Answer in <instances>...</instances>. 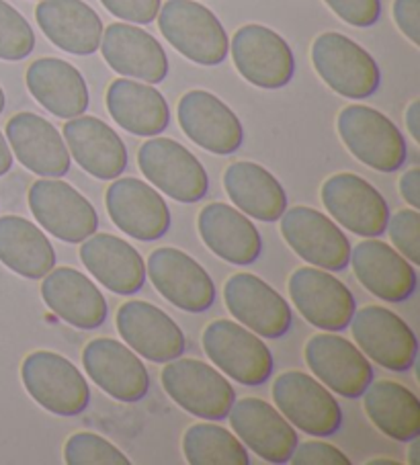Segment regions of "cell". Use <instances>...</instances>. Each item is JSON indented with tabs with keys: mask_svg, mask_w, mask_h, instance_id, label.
<instances>
[{
	"mask_svg": "<svg viewBox=\"0 0 420 465\" xmlns=\"http://www.w3.org/2000/svg\"><path fill=\"white\" fill-rule=\"evenodd\" d=\"M207 359L230 380L256 388L269 381L275 369L273 352L261 336L234 320H214L201 334Z\"/></svg>",
	"mask_w": 420,
	"mask_h": 465,
	"instance_id": "obj_1",
	"label": "cell"
},
{
	"mask_svg": "<svg viewBox=\"0 0 420 465\" xmlns=\"http://www.w3.org/2000/svg\"><path fill=\"white\" fill-rule=\"evenodd\" d=\"M336 130L346 150L377 173H395L406 163L404 134L382 111L367 105L345 107L336 119Z\"/></svg>",
	"mask_w": 420,
	"mask_h": 465,
	"instance_id": "obj_2",
	"label": "cell"
},
{
	"mask_svg": "<svg viewBox=\"0 0 420 465\" xmlns=\"http://www.w3.org/2000/svg\"><path fill=\"white\" fill-rule=\"evenodd\" d=\"M158 27L176 52L199 66H217L230 54L220 19L195 0H168L158 13Z\"/></svg>",
	"mask_w": 420,
	"mask_h": 465,
	"instance_id": "obj_3",
	"label": "cell"
},
{
	"mask_svg": "<svg viewBox=\"0 0 420 465\" xmlns=\"http://www.w3.org/2000/svg\"><path fill=\"white\" fill-rule=\"evenodd\" d=\"M312 64L322 83L345 99L371 97L382 80L374 55L336 31H326L314 39Z\"/></svg>",
	"mask_w": 420,
	"mask_h": 465,
	"instance_id": "obj_4",
	"label": "cell"
},
{
	"mask_svg": "<svg viewBox=\"0 0 420 465\" xmlns=\"http://www.w3.org/2000/svg\"><path fill=\"white\" fill-rule=\"evenodd\" d=\"M160 383L176 406L204 420H224L236 402L232 383L199 359L168 361L160 373Z\"/></svg>",
	"mask_w": 420,
	"mask_h": 465,
	"instance_id": "obj_5",
	"label": "cell"
},
{
	"mask_svg": "<svg viewBox=\"0 0 420 465\" xmlns=\"http://www.w3.org/2000/svg\"><path fill=\"white\" fill-rule=\"evenodd\" d=\"M27 394L47 412L78 416L91 404V388L78 367L52 351H35L21 365Z\"/></svg>",
	"mask_w": 420,
	"mask_h": 465,
	"instance_id": "obj_6",
	"label": "cell"
},
{
	"mask_svg": "<svg viewBox=\"0 0 420 465\" xmlns=\"http://www.w3.org/2000/svg\"><path fill=\"white\" fill-rule=\"evenodd\" d=\"M273 402L289 424L312 437H333L343 427L338 400L325 383L304 371H284L273 381Z\"/></svg>",
	"mask_w": 420,
	"mask_h": 465,
	"instance_id": "obj_7",
	"label": "cell"
},
{
	"mask_svg": "<svg viewBox=\"0 0 420 465\" xmlns=\"http://www.w3.org/2000/svg\"><path fill=\"white\" fill-rule=\"evenodd\" d=\"M137 166L155 189L179 203H197L207 195L209 176L195 154L171 138L144 142L137 150Z\"/></svg>",
	"mask_w": 420,
	"mask_h": 465,
	"instance_id": "obj_8",
	"label": "cell"
},
{
	"mask_svg": "<svg viewBox=\"0 0 420 465\" xmlns=\"http://www.w3.org/2000/svg\"><path fill=\"white\" fill-rule=\"evenodd\" d=\"M351 332L359 351L379 367L406 373L416 363L418 341L404 320L384 306L355 310Z\"/></svg>",
	"mask_w": 420,
	"mask_h": 465,
	"instance_id": "obj_9",
	"label": "cell"
},
{
	"mask_svg": "<svg viewBox=\"0 0 420 465\" xmlns=\"http://www.w3.org/2000/svg\"><path fill=\"white\" fill-rule=\"evenodd\" d=\"M320 199L330 218L353 234L363 238L385 234L390 205L363 176L353 173L328 176L320 189Z\"/></svg>",
	"mask_w": 420,
	"mask_h": 465,
	"instance_id": "obj_10",
	"label": "cell"
},
{
	"mask_svg": "<svg viewBox=\"0 0 420 465\" xmlns=\"http://www.w3.org/2000/svg\"><path fill=\"white\" fill-rule=\"evenodd\" d=\"M29 210L39 226L62 242L80 244L99 228L88 199L62 179H39L29 189Z\"/></svg>",
	"mask_w": 420,
	"mask_h": 465,
	"instance_id": "obj_11",
	"label": "cell"
},
{
	"mask_svg": "<svg viewBox=\"0 0 420 465\" xmlns=\"http://www.w3.org/2000/svg\"><path fill=\"white\" fill-rule=\"evenodd\" d=\"M279 220L281 236L312 267L330 272L349 267L353 246L338 223L328 215L314 207L297 205L285 210Z\"/></svg>",
	"mask_w": 420,
	"mask_h": 465,
	"instance_id": "obj_12",
	"label": "cell"
},
{
	"mask_svg": "<svg viewBox=\"0 0 420 465\" xmlns=\"http://www.w3.org/2000/svg\"><path fill=\"white\" fill-rule=\"evenodd\" d=\"M234 66L246 83L266 91L284 88L292 83L295 58L289 44L265 25L240 27L230 44Z\"/></svg>",
	"mask_w": 420,
	"mask_h": 465,
	"instance_id": "obj_13",
	"label": "cell"
},
{
	"mask_svg": "<svg viewBox=\"0 0 420 465\" xmlns=\"http://www.w3.org/2000/svg\"><path fill=\"white\" fill-rule=\"evenodd\" d=\"M287 287L294 308L300 312L305 322L325 332L345 331L357 310L353 292L325 269H295Z\"/></svg>",
	"mask_w": 420,
	"mask_h": 465,
	"instance_id": "obj_14",
	"label": "cell"
},
{
	"mask_svg": "<svg viewBox=\"0 0 420 465\" xmlns=\"http://www.w3.org/2000/svg\"><path fill=\"white\" fill-rule=\"evenodd\" d=\"M146 277L175 308L201 314L214 306L215 285L209 272L187 252L163 246L148 256Z\"/></svg>",
	"mask_w": 420,
	"mask_h": 465,
	"instance_id": "obj_15",
	"label": "cell"
},
{
	"mask_svg": "<svg viewBox=\"0 0 420 465\" xmlns=\"http://www.w3.org/2000/svg\"><path fill=\"white\" fill-rule=\"evenodd\" d=\"M224 302L236 322L263 339H281L294 324L287 300L253 272H236L224 285Z\"/></svg>",
	"mask_w": 420,
	"mask_h": 465,
	"instance_id": "obj_16",
	"label": "cell"
},
{
	"mask_svg": "<svg viewBox=\"0 0 420 465\" xmlns=\"http://www.w3.org/2000/svg\"><path fill=\"white\" fill-rule=\"evenodd\" d=\"M305 365L320 383L346 400L361 398L374 381V367L357 344L335 332L312 336L304 349Z\"/></svg>",
	"mask_w": 420,
	"mask_h": 465,
	"instance_id": "obj_17",
	"label": "cell"
},
{
	"mask_svg": "<svg viewBox=\"0 0 420 465\" xmlns=\"http://www.w3.org/2000/svg\"><path fill=\"white\" fill-rule=\"evenodd\" d=\"M105 207L111 222L140 242H155L171 228V210L163 195L134 176L117 179L105 191Z\"/></svg>",
	"mask_w": 420,
	"mask_h": 465,
	"instance_id": "obj_18",
	"label": "cell"
},
{
	"mask_svg": "<svg viewBox=\"0 0 420 465\" xmlns=\"http://www.w3.org/2000/svg\"><path fill=\"white\" fill-rule=\"evenodd\" d=\"M83 365L96 386L119 402H140L150 391V375L137 352L115 339H93L83 349Z\"/></svg>",
	"mask_w": 420,
	"mask_h": 465,
	"instance_id": "obj_19",
	"label": "cell"
},
{
	"mask_svg": "<svg viewBox=\"0 0 420 465\" xmlns=\"http://www.w3.org/2000/svg\"><path fill=\"white\" fill-rule=\"evenodd\" d=\"M176 119L185 135L212 154H234L245 142V127L238 115L214 93L197 88L183 94Z\"/></svg>",
	"mask_w": 420,
	"mask_h": 465,
	"instance_id": "obj_20",
	"label": "cell"
},
{
	"mask_svg": "<svg viewBox=\"0 0 420 465\" xmlns=\"http://www.w3.org/2000/svg\"><path fill=\"white\" fill-rule=\"evenodd\" d=\"M228 416L234 435L266 463H287L300 443L285 416L261 398H240Z\"/></svg>",
	"mask_w": 420,
	"mask_h": 465,
	"instance_id": "obj_21",
	"label": "cell"
},
{
	"mask_svg": "<svg viewBox=\"0 0 420 465\" xmlns=\"http://www.w3.org/2000/svg\"><path fill=\"white\" fill-rule=\"evenodd\" d=\"M115 324L127 347L152 363H168L185 352L179 324L155 303L142 300L121 303Z\"/></svg>",
	"mask_w": 420,
	"mask_h": 465,
	"instance_id": "obj_22",
	"label": "cell"
},
{
	"mask_svg": "<svg viewBox=\"0 0 420 465\" xmlns=\"http://www.w3.org/2000/svg\"><path fill=\"white\" fill-rule=\"evenodd\" d=\"M349 264L357 282L377 300L402 303L416 292L418 275L415 264L382 240L365 238L355 244Z\"/></svg>",
	"mask_w": 420,
	"mask_h": 465,
	"instance_id": "obj_23",
	"label": "cell"
},
{
	"mask_svg": "<svg viewBox=\"0 0 420 465\" xmlns=\"http://www.w3.org/2000/svg\"><path fill=\"white\" fill-rule=\"evenodd\" d=\"M99 50L111 70L124 78L160 84L168 76L165 47L155 35L129 23H111L103 29Z\"/></svg>",
	"mask_w": 420,
	"mask_h": 465,
	"instance_id": "obj_24",
	"label": "cell"
},
{
	"mask_svg": "<svg viewBox=\"0 0 420 465\" xmlns=\"http://www.w3.org/2000/svg\"><path fill=\"white\" fill-rule=\"evenodd\" d=\"M6 142L15 158L37 176L60 179L70 171V152L62 134L42 115L23 114L13 115L6 124Z\"/></svg>",
	"mask_w": 420,
	"mask_h": 465,
	"instance_id": "obj_25",
	"label": "cell"
},
{
	"mask_svg": "<svg viewBox=\"0 0 420 465\" xmlns=\"http://www.w3.org/2000/svg\"><path fill=\"white\" fill-rule=\"evenodd\" d=\"M70 158L99 181H113L125 173L127 148L117 132L99 117L78 115L66 122L62 130Z\"/></svg>",
	"mask_w": 420,
	"mask_h": 465,
	"instance_id": "obj_26",
	"label": "cell"
},
{
	"mask_svg": "<svg viewBox=\"0 0 420 465\" xmlns=\"http://www.w3.org/2000/svg\"><path fill=\"white\" fill-rule=\"evenodd\" d=\"M42 298L55 316L78 331H95L107 320L109 308L99 287L72 267H54L47 272Z\"/></svg>",
	"mask_w": 420,
	"mask_h": 465,
	"instance_id": "obj_27",
	"label": "cell"
},
{
	"mask_svg": "<svg viewBox=\"0 0 420 465\" xmlns=\"http://www.w3.org/2000/svg\"><path fill=\"white\" fill-rule=\"evenodd\" d=\"M80 261L103 287L115 295H134L146 283V262L124 238L95 234L80 242Z\"/></svg>",
	"mask_w": 420,
	"mask_h": 465,
	"instance_id": "obj_28",
	"label": "cell"
},
{
	"mask_svg": "<svg viewBox=\"0 0 420 465\" xmlns=\"http://www.w3.org/2000/svg\"><path fill=\"white\" fill-rule=\"evenodd\" d=\"M197 232L217 259L253 264L263 251V238L248 215L225 203H209L197 215Z\"/></svg>",
	"mask_w": 420,
	"mask_h": 465,
	"instance_id": "obj_29",
	"label": "cell"
},
{
	"mask_svg": "<svg viewBox=\"0 0 420 465\" xmlns=\"http://www.w3.org/2000/svg\"><path fill=\"white\" fill-rule=\"evenodd\" d=\"M44 35L75 55H91L101 45L103 21L83 0H42L35 9Z\"/></svg>",
	"mask_w": 420,
	"mask_h": 465,
	"instance_id": "obj_30",
	"label": "cell"
},
{
	"mask_svg": "<svg viewBox=\"0 0 420 465\" xmlns=\"http://www.w3.org/2000/svg\"><path fill=\"white\" fill-rule=\"evenodd\" d=\"M25 83L39 105L60 119L85 115L88 109V86L76 66L60 58L35 60L27 68Z\"/></svg>",
	"mask_w": 420,
	"mask_h": 465,
	"instance_id": "obj_31",
	"label": "cell"
},
{
	"mask_svg": "<svg viewBox=\"0 0 420 465\" xmlns=\"http://www.w3.org/2000/svg\"><path fill=\"white\" fill-rule=\"evenodd\" d=\"M105 103L113 122L142 138H155L171 124V109L163 93L140 80H113Z\"/></svg>",
	"mask_w": 420,
	"mask_h": 465,
	"instance_id": "obj_32",
	"label": "cell"
},
{
	"mask_svg": "<svg viewBox=\"0 0 420 465\" xmlns=\"http://www.w3.org/2000/svg\"><path fill=\"white\" fill-rule=\"evenodd\" d=\"M224 189L236 210L258 222H277L287 210V193L265 166L238 160L224 173Z\"/></svg>",
	"mask_w": 420,
	"mask_h": 465,
	"instance_id": "obj_33",
	"label": "cell"
},
{
	"mask_svg": "<svg viewBox=\"0 0 420 465\" xmlns=\"http://www.w3.org/2000/svg\"><path fill=\"white\" fill-rule=\"evenodd\" d=\"M361 396L367 419L387 439L410 443L420 437V400L415 391L398 381L379 380Z\"/></svg>",
	"mask_w": 420,
	"mask_h": 465,
	"instance_id": "obj_34",
	"label": "cell"
},
{
	"mask_svg": "<svg viewBox=\"0 0 420 465\" xmlns=\"http://www.w3.org/2000/svg\"><path fill=\"white\" fill-rule=\"evenodd\" d=\"M0 262L25 279H44L55 267V251L34 222L5 215L0 218Z\"/></svg>",
	"mask_w": 420,
	"mask_h": 465,
	"instance_id": "obj_35",
	"label": "cell"
},
{
	"mask_svg": "<svg viewBox=\"0 0 420 465\" xmlns=\"http://www.w3.org/2000/svg\"><path fill=\"white\" fill-rule=\"evenodd\" d=\"M183 455L191 465H248L242 440L214 422L193 424L183 435Z\"/></svg>",
	"mask_w": 420,
	"mask_h": 465,
	"instance_id": "obj_36",
	"label": "cell"
},
{
	"mask_svg": "<svg viewBox=\"0 0 420 465\" xmlns=\"http://www.w3.org/2000/svg\"><path fill=\"white\" fill-rule=\"evenodd\" d=\"M68 465H129L132 460L107 439L95 432H75L64 445Z\"/></svg>",
	"mask_w": 420,
	"mask_h": 465,
	"instance_id": "obj_37",
	"label": "cell"
},
{
	"mask_svg": "<svg viewBox=\"0 0 420 465\" xmlns=\"http://www.w3.org/2000/svg\"><path fill=\"white\" fill-rule=\"evenodd\" d=\"M34 50L35 34L29 21L6 0H0V60H25Z\"/></svg>",
	"mask_w": 420,
	"mask_h": 465,
	"instance_id": "obj_38",
	"label": "cell"
},
{
	"mask_svg": "<svg viewBox=\"0 0 420 465\" xmlns=\"http://www.w3.org/2000/svg\"><path fill=\"white\" fill-rule=\"evenodd\" d=\"M387 234L395 251L412 264H420V213L418 210H400L387 220Z\"/></svg>",
	"mask_w": 420,
	"mask_h": 465,
	"instance_id": "obj_39",
	"label": "cell"
},
{
	"mask_svg": "<svg viewBox=\"0 0 420 465\" xmlns=\"http://www.w3.org/2000/svg\"><path fill=\"white\" fill-rule=\"evenodd\" d=\"M336 17L353 27L375 25L382 15V0H325Z\"/></svg>",
	"mask_w": 420,
	"mask_h": 465,
	"instance_id": "obj_40",
	"label": "cell"
},
{
	"mask_svg": "<svg viewBox=\"0 0 420 465\" xmlns=\"http://www.w3.org/2000/svg\"><path fill=\"white\" fill-rule=\"evenodd\" d=\"M289 461L294 465H351V460L341 449L326 440H305L297 443Z\"/></svg>",
	"mask_w": 420,
	"mask_h": 465,
	"instance_id": "obj_41",
	"label": "cell"
},
{
	"mask_svg": "<svg viewBox=\"0 0 420 465\" xmlns=\"http://www.w3.org/2000/svg\"><path fill=\"white\" fill-rule=\"evenodd\" d=\"M113 17L135 25H148L160 13V0H101Z\"/></svg>",
	"mask_w": 420,
	"mask_h": 465,
	"instance_id": "obj_42",
	"label": "cell"
},
{
	"mask_svg": "<svg viewBox=\"0 0 420 465\" xmlns=\"http://www.w3.org/2000/svg\"><path fill=\"white\" fill-rule=\"evenodd\" d=\"M392 15L398 29L412 45H420V0H394Z\"/></svg>",
	"mask_w": 420,
	"mask_h": 465,
	"instance_id": "obj_43",
	"label": "cell"
},
{
	"mask_svg": "<svg viewBox=\"0 0 420 465\" xmlns=\"http://www.w3.org/2000/svg\"><path fill=\"white\" fill-rule=\"evenodd\" d=\"M400 195L404 202H406L412 210H418L420 207V168H410V171L400 176L398 183Z\"/></svg>",
	"mask_w": 420,
	"mask_h": 465,
	"instance_id": "obj_44",
	"label": "cell"
},
{
	"mask_svg": "<svg viewBox=\"0 0 420 465\" xmlns=\"http://www.w3.org/2000/svg\"><path fill=\"white\" fill-rule=\"evenodd\" d=\"M404 122H406V130L410 138L415 143H420V101L415 99L406 109V115H404Z\"/></svg>",
	"mask_w": 420,
	"mask_h": 465,
	"instance_id": "obj_45",
	"label": "cell"
},
{
	"mask_svg": "<svg viewBox=\"0 0 420 465\" xmlns=\"http://www.w3.org/2000/svg\"><path fill=\"white\" fill-rule=\"evenodd\" d=\"M11 168H13V152H11L9 142H6L3 132H0V176H5Z\"/></svg>",
	"mask_w": 420,
	"mask_h": 465,
	"instance_id": "obj_46",
	"label": "cell"
},
{
	"mask_svg": "<svg viewBox=\"0 0 420 465\" xmlns=\"http://www.w3.org/2000/svg\"><path fill=\"white\" fill-rule=\"evenodd\" d=\"M418 443H416V439H412L410 440V449H408V463L410 465H418L420 461H418Z\"/></svg>",
	"mask_w": 420,
	"mask_h": 465,
	"instance_id": "obj_47",
	"label": "cell"
},
{
	"mask_svg": "<svg viewBox=\"0 0 420 465\" xmlns=\"http://www.w3.org/2000/svg\"><path fill=\"white\" fill-rule=\"evenodd\" d=\"M402 461L398 460H392V457H374V460H369L367 465H400Z\"/></svg>",
	"mask_w": 420,
	"mask_h": 465,
	"instance_id": "obj_48",
	"label": "cell"
},
{
	"mask_svg": "<svg viewBox=\"0 0 420 465\" xmlns=\"http://www.w3.org/2000/svg\"><path fill=\"white\" fill-rule=\"evenodd\" d=\"M5 105H6V97H5V91H3V86H0V115H3Z\"/></svg>",
	"mask_w": 420,
	"mask_h": 465,
	"instance_id": "obj_49",
	"label": "cell"
}]
</instances>
